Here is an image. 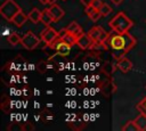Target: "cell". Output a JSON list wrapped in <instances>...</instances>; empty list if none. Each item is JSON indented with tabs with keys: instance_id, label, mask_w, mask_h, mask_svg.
Masks as SVG:
<instances>
[{
	"instance_id": "cb8c5ba5",
	"label": "cell",
	"mask_w": 146,
	"mask_h": 131,
	"mask_svg": "<svg viewBox=\"0 0 146 131\" xmlns=\"http://www.w3.org/2000/svg\"><path fill=\"white\" fill-rule=\"evenodd\" d=\"M104 2L103 1H100V0H94L92 1V3H91V6L95 8V9H99L100 7H102V5H103Z\"/></svg>"
},
{
	"instance_id": "4fadbf2b",
	"label": "cell",
	"mask_w": 146,
	"mask_h": 131,
	"mask_svg": "<svg viewBox=\"0 0 146 131\" xmlns=\"http://www.w3.org/2000/svg\"><path fill=\"white\" fill-rule=\"evenodd\" d=\"M27 18H29V16H27L26 14H24V13L21 10L19 13H17V14L14 16V18L11 19V23H14V25H16L17 27H21V26H23V25L26 23Z\"/></svg>"
},
{
	"instance_id": "7c38bea8",
	"label": "cell",
	"mask_w": 146,
	"mask_h": 131,
	"mask_svg": "<svg viewBox=\"0 0 146 131\" xmlns=\"http://www.w3.org/2000/svg\"><path fill=\"white\" fill-rule=\"evenodd\" d=\"M122 35H123V38H124V48H123V50H124L125 52H128L129 50H131V49L136 46L137 40H136L130 33H128V32L122 33Z\"/></svg>"
},
{
	"instance_id": "484cf974",
	"label": "cell",
	"mask_w": 146,
	"mask_h": 131,
	"mask_svg": "<svg viewBox=\"0 0 146 131\" xmlns=\"http://www.w3.org/2000/svg\"><path fill=\"white\" fill-rule=\"evenodd\" d=\"M81 1V3L84 6V8L86 7H89V6H91V3H92V1L94 0H80Z\"/></svg>"
},
{
	"instance_id": "5bb4252c",
	"label": "cell",
	"mask_w": 146,
	"mask_h": 131,
	"mask_svg": "<svg viewBox=\"0 0 146 131\" xmlns=\"http://www.w3.org/2000/svg\"><path fill=\"white\" fill-rule=\"evenodd\" d=\"M29 19L33 23V24H38L39 22H41V17H42V11L39 10L38 8H33L31 9V11L27 14Z\"/></svg>"
},
{
	"instance_id": "83f0119b",
	"label": "cell",
	"mask_w": 146,
	"mask_h": 131,
	"mask_svg": "<svg viewBox=\"0 0 146 131\" xmlns=\"http://www.w3.org/2000/svg\"><path fill=\"white\" fill-rule=\"evenodd\" d=\"M56 1L57 0H47V3L48 5H54V3H56Z\"/></svg>"
},
{
	"instance_id": "44dd1931",
	"label": "cell",
	"mask_w": 146,
	"mask_h": 131,
	"mask_svg": "<svg viewBox=\"0 0 146 131\" xmlns=\"http://www.w3.org/2000/svg\"><path fill=\"white\" fill-rule=\"evenodd\" d=\"M137 109H138V112L140 113V114H145L146 115V105H145V100L143 99L140 103H138L137 104Z\"/></svg>"
},
{
	"instance_id": "7a4b0ae2",
	"label": "cell",
	"mask_w": 146,
	"mask_h": 131,
	"mask_svg": "<svg viewBox=\"0 0 146 131\" xmlns=\"http://www.w3.org/2000/svg\"><path fill=\"white\" fill-rule=\"evenodd\" d=\"M21 10H22L21 7L14 0H6L0 6V14L2 15V17H5L9 22H11V19L14 18V16L17 13H19Z\"/></svg>"
},
{
	"instance_id": "9c48e42d",
	"label": "cell",
	"mask_w": 146,
	"mask_h": 131,
	"mask_svg": "<svg viewBox=\"0 0 146 131\" xmlns=\"http://www.w3.org/2000/svg\"><path fill=\"white\" fill-rule=\"evenodd\" d=\"M48 10H49L50 15L52 16L54 22L59 21V19H60V18H63V17H64V15H65V11H64V10H63L58 5H56V3L51 5V6L48 8Z\"/></svg>"
},
{
	"instance_id": "f546056e",
	"label": "cell",
	"mask_w": 146,
	"mask_h": 131,
	"mask_svg": "<svg viewBox=\"0 0 146 131\" xmlns=\"http://www.w3.org/2000/svg\"><path fill=\"white\" fill-rule=\"evenodd\" d=\"M144 100H145V105H146V98H144Z\"/></svg>"
},
{
	"instance_id": "e0dca14e",
	"label": "cell",
	"mask_w": 146,
	"mask_h": 131,
	"mask_svg": "<svg viewBox=\"0 0 146 131\" xmlns=\"http://www.w3.org/2000/svg\"><path fill=\"white\" fill-rule=\"evenodd\" d=\"M41 22H42V24H44L46 26H49V25L54 22V18H52V16L50 15V13H49V10H48V9H44V10L42 11Z\"/></svg>"
},
{
	"instance_id": "d6986e66",
	"label": "cell",
	"mask_w": 146,
	"mask_h": 131,
	"mask_svg": "<svg viewBox=\"0 0 146 131\" xmlns=\"http://www.w3.org/2000/svg\"><path fill=\"white\" fill-rule=\"evenodd\" d=\"M21 41H22V38H21L17 33H15V32H13V33L9 35V38H8V42H9L11 46H16V44H18Z\"/></svg>"
},
{
	"instance_id": "4dcf8cb0",
	"label": "cell",
	"mask_w": 146,
	"mask_h": 131,
	"mask_svg": "<svg viewBox=\"0 0 146 131\" xmlns=\"http://www.w3.org/2000/svg\"><path fill=\"white\" fill-rule=\"evenodd\" d=\"M145 89H146V85H145Z\"/></svg>"
},
{
	"instance_id": "6da1fadb",
	"label": "cell",
	"mask_w": 146,
	"mask_h": 131,
	"mask_svg": "<svg viewBox=\"0 0 146 131\" xmlns=\"http://www.w3.org/2000/svg\"><path fill=\"white\" fill-rule=\"evenodd\" d=\"M108 25L115 33L122 34L130 30V27L133 25V22L123 11H120L110 21Z\"/></svg>"
},
{
	"instance_id": "d4e9b609",
	"label": "cell",
	"mask_w": 146,
	"mask_h": 131,
	"mask_svg": "<svg viewBox=\"0 0 146 131\" xmlns=\"http://www.w3.org/2000/svg\"><path fill=\"white\" fill-rule=\"evenodd\" d=\"M96 9L92 7V6H89V7H86V9H84V11H86V14L89 16V15H91L94 11H95Z\"/></svg>"
},
{
	"instance_id": "52a82bcc",
	"label": "cell",
	"mask_w": 146,
	"mask_h": 131,
	"mask_svg": "<svg viewBox=\"0 0 146 131\" xmlns=\"http://www.w3.org/2000/svg\"><path fill=\"white\" fill-rule=\"evenodd\" d=\"M94 43H95V42L92 41V39L89 36L88 33H83V34H81V35L78 38V40H76V44H78L81 49H83V50L90 48Z\"/></svg>"
},
{
	"instance_id": "7402d4cb",
	"label": "cell",
	"mask_w": 146,
	"mask_h": 131,
	"mask_svg": "<svg viewBox=\"0 0 146 131\" xmlns=\"http://www.w3.org/2000/svg\"><path fill=\"white\" fill-rule=\"evenodd\" d=\"M88 17H89V18H90L92 22H97V21H98V19L102 17V14L99 13V10H98V9H96V10H95V11H94L91 15H89Z\"/></svg>"
},
{
	"instance_id": "8992f818",
	"label": "cell",
	"mask_w": 146,
	"mask_h": 131,
	"mask_svg": "<svg viewBox=\"0 0 146 131\" xmlns=\"http://www.w3.org/2000/svg\"><path fill=\"white\" fill-rule=\"evenodd\" d=\"M50 47H51L54 50H56V52H57L58 55H60V56L64 57V56H67V55L70 54L72 46H70L68 43H65L64 41H62V40L58 38L56 41H54V42L50 44Z\"/></svg>"
},
{
	"instance_id": "ffe728a7",
	"label": "cell",
	"mask_w": 146,
	"mask_h": 131,
	"mask_svg": "<svg viewBox=\"0 0 146 131\" xmlns=\"http://www.w3.org/2000/svg\"><path fill=\"white\" fill-rule=\"evenodd\" d=\"M98 10H99V13L102 14L103 17H105V16H107V15H110V14L112 13V8L110 7V5H107V3H105V2L102 5V7H100Z\"/></svg>"
},
{
	"instance_id": "9a60e30c",
	"label": "cell",
	"mask_w": 146,
	"mask_h": 131,
	"mask_svg": "<svg viewBox=\"0 0 146 131\" xmlns=\"http://www.w3.org/2000/svg\"><path fill=\"white\" fill-rule=\"evenodd\" d=\"M66 31H68V32L73 33L76 38H79L81 34H83V31H82L81 26H80L76 22H71V23L66 26Z\"/></svg>"
},
{
	"instance_id": "3957f363",
	"label": "cell",
	"mask_w": 146,
	"mask_h": 131,
	"mask_svg": "<svg viewBox=\"0 0 146 131\" xmlns=\"http://www.w3.org/2000/svg\"><path fill=\"white\" fill-rule=\"evenodd\" d=\"M21 43L23 44V47L27 50H33L35 49L39 43H40V39L32 32V31H27V33H25L22 36V41Z\"/></svg>"
},
{
	"instance_id": "8fae6325",
	"label": "cell",
	"mask_w": 146,
	"mask_h": 131,
	"mask_svg": "<svg viewBox=\"0 0 146 131\" xmlns=\"http://www.w3.org/2000/svg\"><path fill=\"white\" fill-rule=\"evenodd\" d=\"M116 66H117V68H119L121 72L128 73V72L131 71V68H132V63H131L128 58H125V57L123 56V57H121V58L117 59Z\"/></svg>"
},
{
	"instance_id": "ac0fdd59",
	"label": "cell",
	"mask_w": 146,
	"mask_h": 131,
	"mask_svg": "<svg viewBox=\"0 0 146 131\" xmlns=\"http://www.w3.org/2000/svg\"><path fill=\"white\" fill-rule=\"evenodd\" d=\"M122 130H123V131H137V130H138V126H137L135 120H133V121H128V122L122 126Z\"/></svg>"
},
{
	"instance_id": "603a6c76",
	"label": "cell",
	"mask_w": 146,
	"mask_h": 131,
	"mask_svg": "<svg viewBox=\"0 0 146 131\" xmlns=\"http://www.w3.org/2000/svg\"><path fill=\"white\" fill-rule=\"evenodd\" d=\"M36 69L40 72V73H44L47 71V64L46 62H40L38 65H36Z\"/></svg>"
},
{
	"instance_id": "5b68a950",
	"label": "cell",
	"mask_w": 146,
	"mask_h": 131,
	"mask_svg": "<svg viewBox=\"0 0 146 131\" xmlns=\"http://www.w3.org/2000/svg\"><path fill=\"white\" fill-rule=\"evenodd\" d=\"M59 38V33L54 30L52 27L48 26L46 30H43L41 32V40L47 44V46H50L54 41H56L57 39Z\"/></svg>"
},
{
	"instance_id": "ba28073f",
	"label": "cell",
	"mask_w": 146,
	"mask_h": 131,
	"mask_svg": "<svg viewBox=\"0 0 146 131\" xmlns=\"http://www.w3.org/2000/svg\"><path fill=\"white\" fill-rule=\"evenodd\" d=\"M59 39H60L62 41H64L65 43H68L70 46L75 44V43H76V40H78V38H76L73 33L66 31V28L60 31V33H59Z\"/></svg>"
},
{
	"instance_id": "4316f807",
	"label": "cell",
	"mask_w": 146,
	"mask_h": 131,
	"mask_svg": "<svg viewBox=\"0 0 146 131\" xmlns=\"http://www.w3.org/2000/svg\"><path fill=\"white\" fill-rule=\"evenodd\" d=\"M114 5H116V6H119V5H121L122 2H123V0H111Z\"/></svg>"
},
{
	"instance_id": "2e32d148",
	"label": "cell",
	"mask_w": 146,
	"mask_h": 131,
	"mask_svg": "<svg viewBox=\"0 0 146 131\" xmlns=\"http://www.w3.org/2000/svg\"><path fill=\"white\" fill-rule=\"evenodd\" d=\"M135 122L138 126V130L140 131H145L146 130V115L145 114H139L136 118H135Z\"/></svg>"
},
{
	"instance_id": "f1b7e54d",
	"label": "cell",
	"mask_w": 146,
	"mask_h": 131,
	"mask_svg": "<svg viewBox=\"0 0 146 131\" xmlns=\"http://www.w3.org/2000/svg\"><path fill=\"white\" fill-rule=\"evenodd\" d=\"M40 2H42V3H47V0H39Z\"/></svg>"
},
{
	"instance_id": "277c9868",
	"label": "cell",
	"mask_w": 146,
	"mask_h": 131,
	"mask_svg": "<svg viewBox=\"0 0 146 131\" xmlns=\"http://www.w3.org/2000/svg\"><path fill=\"white\" fill-rule=\"evenodd\" d=\"M88 34L92 39V41L95 43H99V44H102L104 42V40L107 38V35H108V33L102 26H94L92 28L89 30Z\"/></svg>"
},
{
	"instance_id": "30bf717a",
	"label": "cell",
	"mask_w": 146,
	"mask_h": 131,
	"mask_svg": "<svg viewBox=\"0 0 146 131\" xmlns=\"http://www.w3.org/2000/svg\"><path fill=\"white\" fill-rule=\"evenodd\" d=\"M124 48V38L120 33H115L112 36V49L113 50H123Z\"/></svg>"
}]
</instances>
